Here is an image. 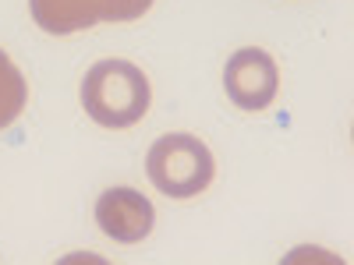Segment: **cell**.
Instances as JSON below:
<instances>
[{
	"label": "cell",
	"mask_w": 354,
	"mask_h": 265,
	"mask_svg": "<svg viewBox=\"0 0 354 265\" xmlns=\"http://www.w3.org/2000/svg\"><path fill=\"white\" fill-rule=\"evenodd\" d=\"M223 92L241 113L270 110L280 92V68L262 46H241L223 64Z\"/></svg>",
	"instance_id": "3957f363"
},
{
	"label": "cell",
	"mask_w": 354,
	"mask_h": 265,
	"mask_svg": "<svg viewBox=\"0 0 354 265\" xmlns=\"http://www.w3.org/2000/svg\"><path fill=\"white\" fill-rule=\"evenodd\" d=\"M145 173L167 198H198L216 177V159L198 135L170 131L153 141L145 156Z\"/></svg>",
	"instance_id": "7a4b0ae2"
},
{
	"label": "cell",
	"mask_w": 354,
	"mask_h": 265,
	"mask_svg": "<svg viewBox=\"0 0 354 265\" xmlns=\"http://www.w3.org/2000/svg\"><path fill=\"white\" fill-rule=\"evenodd\" d=\"M21 106H25V78L8 61V53L0 50V131L18 121Z\"/></svg>",
	"instance_id": "5b68a950"
},
{
	"label": "cell",
	"mask_w": 354,
	"mask_h": 265,
	"mask_svg": "<svg viewBox=\"0 0 354 265\" xmlns=\"http://www.w3.org/2000/svg\"><path fill=\"white\" fill-rule=\"evenodd\" d=\"M78 99H82V110L100 128L124 131V128H135L149 113L153 85L138 64L124 61V57H106V61L85 71Z\"/></svg>",
	"instance_id": "6da1fadb"
},
{
	"label": "cell",
	"mask_w": 354,
	"mask_h": 265,
	"mask_svg": "<svg viewBox=\"0 0 354 265\" xmlns=\"http://www.w3.org/2000/svg\"><path fill=\"white\" fill-rule=\"evenodd\" d=\"M156 209L135 188H106L96 198V226L117 244H138L153 233Z\"/></svg>",
	"instance_id": "277c9868"
}]
</instances>
